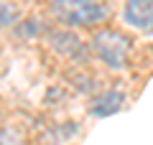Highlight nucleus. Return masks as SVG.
<instances>
[{"label": "nucleus", "mask_w": 153, "mask_h": 145, "mask_svg": "<svg viewBox=\"0 0 153 145\" xmlns=\"http://www.w3.org/2000/svg\"><path fill=\"white\" fill-rule=\"evenodd\" d=\"M125 104V94L120 89H102L89 99V115L94 117H110V115L120 112Z\"/></svg>", "instance_id": "nucleus-5"}, {"label": "nucleus", "mask_w": 153, "mask_h": 145, "mask_svg": "<svg viewBox=\"0 0 153 145\" xmlns=\"http://www.w3.org/2000/svg\"><path fill=\"white\" fill-rule=\"evenodd\" d=\"M36 33H44V28L38 26V21H23V23H18V36H36Z\"/></svg>", "instance_id": "nucleus-8"}, {"label": "nucleus", "mask_w": 153, "mask_h": 145, "mask_svg": "<svg viewBox=\"0 0 153 145\" xmlns=\"http://www.w3.org/2000/svg\"><path fill=\"white\" fill-rule=\"evenodd\" d=\"M123 21L138 31H153V0H125Z\"/></svg>", "instance_id": "nucleus-4"}, {"label": "nucleus", "mask_w": 153, "mask_h": 145, "mask_svg": "<svg viewBox=\"0 0 153 145\" xmlns=\"http://www.w3.org/2000/svg\"><path fill=\"white\" fill-rule=\"evenodd\" d=\"M51 16L64 28H97L110 18L105 0H51Z\"/></svg>", "instance_id": "nucleus-1"}, {"label": "nucleus", "mask_w": 153, "mask_h": 145, "mask_svg": "<svg viewBox=\"0 0 153 145\" xmlns=\"http://www.w3.org/2000/svg\"><path fill=\"white\" fill-rule=\"evenodd\" d=\"M0 145H23V135L16 127H3L0 130Z\"/></svg>", "instance_id": "nucleus-7"}, {"label": "nucleus", "mask_w": 153, "mask_h": 145, "mask_svg": "<svg viewBox=\"0 0 153 145\" xmlns=\"http://www.w3.org/2000/svg\"><path fill=\"white\" fill-rule=\"evenodd\" d=\"M0 104H3V102H0ZM0 112H3V107H0Z\"/></svg>", "instance_id": "nucleus-9"}, {"label": "nucleus", "mask_w": 153, "mask_h": 145, "mask_svg": "<svg viewBox=\"0 0 153 145\" xmlns=\"http://www.w3.org/2000/svg\"><path fill=\"white\" fill-rule=\"evenodd\" d=\"M16 23H21V8L8 0H0V28H10Z\"/></svg>", "instance_id": "nucleus-6"}, {"label": "nucleus", "mask_w": 153, "mask_h": 145, "mask_svg": "<svg viewBox=\"0 0 153 145\" xmlns=\"http://www.w3.org/2000/svg\"><path fill=\"white\" fill-rule=\"evenodd\" d=\"M46 43H49V48L54 54L64 56V59H69V61H76V64H84V61L92 56L89 43L82 41L71 28H64V26L49 28V31H46Z\"/></svg>", "instance_id": "nucleus-3"}, {"label": "nucleus", "mask_w": 153, "mask_h": 145, "mask_svg": "<svg viewBox=\"0 0 153 145\" xmlns=\"http://www.w3.org/2000/svg\"><path fill=\"white\" fill-rule=\"evenodd\" d=\"M89 51L97 61H102L107 69L123 71L130 64L133 54V38L128 33L117 31V28H100L94 31L92 41H89Z\"/></svg>", "instance_id": "nucleus-2"}]
</instances>
